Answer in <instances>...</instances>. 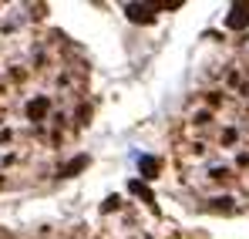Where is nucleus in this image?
<instances>
[{"instance_id": "f257e3e1", "label": "nucleus", "mask_w": 249, "mask_h": 239, "mask_svg": "<svg viewBox=\"0 0 249 239\" xmlns=\"http://www.w3.org/2000/svg\"><path fill=\"white\" fill-rule=\"evenodd\" d=\"M124 14H128V20H135V24H152V20H155V7H145V3H128Z\"/></svg>"}, {"instance_id": "20e7f679", "label": "nucleus", "mask_w": 249, "mask_h": 239, "mask_svg": "<svg viewBox=\"0 0 249 239\" xmlns=\"http://www.w3.org/2000/svg\"><path fill=\"white\" fill-rule=\"evenodd\" d=\"M128 189H131V192H135V196H142V199L148 202V205H155V196H152V192H148V185H145V182H142V179H131V182H128Z\"/></svg>"}, {"instance_id": "7ed1b4c3", "label": "nucleus", "mask_w": 249, "mask_h": 239, "mask_svg": "<svg viewBox=\"0 0 249 239\" xmlns=\"http://www.w3.org/2000/svg\"><path fill=\"white\" fill-rule=\"evenodd\" d=\"M159 168H162V165H159V159H152V155H142V159H138V172H142V179H155Z\"/></svg>"}, {"instance_id": "0eeeda50", "label": "nucleus", "mask_w": 249, "mask_h": 239, "mask_svg": "<svg viewBox=\"0 0 249 239\" xmlns=\"http://www.w3.org/2000/svg\"><path fill=\"white\" fill-rule=\"evenodd\" d=\"M111 209H118V196H111V199H105V205H101V212H111Z\"/></svg>"}, {"instance_id": "f03ea898", "label": "nucleus", "mask_w": 249, "mask_h": 239, "mask_svg": "<svg viewBox=\"0 0 249 239\" xmlns=\"http://www.w3.org/2000/svg\"><path fill=\"white\" fill-rule=\"evenodd\" d=\"M226 27H229V31L249 27V3H236V7H232V14L226 17Z\"/></svg>"}, {"instance_id": "39448f33", "label": "nucleus", "mask_w": 249, "mask_h": 239, "mask_svg": "<svg viewBox=\"0 0 249 239\" xmlns=\"http://www.w3.org/2000/svg\"><path fill=\"white\" fill-rule=\"evenodd\" d=\"M27 115H31L34 121H41L44 115H47V98H34V101L27 105Z\"/></svg>"}, {"instance_id": "423d86ee", "label": "nucleus", "mask_w": 249, "mask_h": 239, "mask_svg": "<svg viewBox=\"0 0 249 239\" xmlns=\"http://www.w3.org/2000/svg\"><path fill=\"white\" fill-rule=\"evenodd\" d=\"M81 168H88V155H78V159H74V162H68L61 175H68V179H71V175H78Z\"/></svg>"}]
</instances>
